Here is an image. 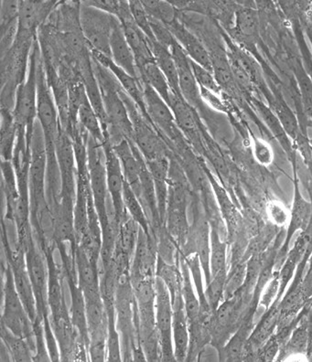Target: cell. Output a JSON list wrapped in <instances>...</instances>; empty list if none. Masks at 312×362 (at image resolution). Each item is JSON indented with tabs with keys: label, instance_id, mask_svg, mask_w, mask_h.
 Here are the masks:
<instances>
[{
	"label": "cell",
	"instance_id": "11",
	"mask_svg": "<svg viewBox=\"0 0 312 362\" xmlns=\"http://www.w3.org/2000/svg\"><path fill=\"white\" fill-rule=\"evenodd\" d=\"M103 148H104L105 168H107L109 197H110L112 205H113L115 220L120 223L127 214L123 198L126 180H125L120 158L115 154L111 143L105 142L103 145Z\"/></svg>",
	"mask_w": 312,
	"mask_h": 362
},
{
	"label": "cell",
	"instance_id": "43",
	"mask_svg": "<svg viewBox=\"0 0 312 362\" xmlns=\"http://www.w3.org/2000/svg\"><path fill=\"white\" fill-rule=\"evenodd\" d=\"M190 66H192L193 74L196 81L199 84L200 88H204L208 90H211L216 95H221V89L218 84L217 81L215 80L214 74L212 71L207 70L204 67L201 66L196 62L190 60Z\"/></svg>",
	"mask_w": 312,
	"mask_h": 362
},
{
	"label": "cell",
	"instance_id": "26",
	"mask_svg": "<svg viewBox=\"0 0 312 362\" xmlns=\"http://www.w3.org/2000/svg\"><path fill=\"white\" fill-rule=\"evenodd\" d=\"M140 80L148 83L151 88L154 89L163 98L167 104H170V99L173 90L167 78L165 77L160 68L155 61L149 62L148 64L139 68Z\"/></svg>",
	"mask_w": 312,
	"mask_h": 362
},
{
	"label": "cell",
	"instance_id": "38",
	"mask_svg": "<svg viewBox=\"0 0 312 362\" xmlns=\"http://www.w3.org/2000/svg\"><path fill=\"white\" fill-rule=\"evenodd\" d=\"M227 279V270L220 272L216 276L212 277L210 283L204 291L205 298L211 310L214 311L219 307L221 298H224V287Z\"/></svg>",
	"mask_w": 312,
	"mask_h": 362
},
{
	"label": "cell",
	"instance_id": "22",
	"mask_svg": "<svg viewBox=\"0 0 312 362\" xmlns=\"http://www.w3.org/2000/svg\"><path fill=\"white\" fill-rule=\"evenodd\" d=\"M170 107L175 117L178 129L190 139H195L198 135L197 121L192 112V107L183 98V96L171 93Z\"/></svg>",
	"mask_w": 312,
	"mask_h": 362
},
{
	"label": "cell",
	"instance_id": "39",
	"mask_svg": "<svg viewBox=\"0 0 312 362\" xmlns=\"http://www.w3.org/2000/svg\"><path fill=\"white\" fill-rule=\"evenodd\" d=\"M273 112L279 118L284 130L286 131L288 136L291 139H297L299 130L298 120L289 106L286 105V103L279 101V100L275 101Z\"/></svg>",
	"mask_w": 312,
	"mask_h": 362
},
{
	"label": "cell",
	"instance_id": "48",
	"mask_svg": "<svg viewBox=\"0 0 312 362\" xmlns=\"http://www.w3.org/2000/svg\"><path fill=\"white\" fill-rule=\"evenodd\" d=\"M82 2L90 7L107 12L115 18L120 15L121 6H122V1H120V0H90V1Z\"/></svg>",
	"mask_w": 312,
	"mask_h": 362
},
{
	"label": "cell",
	"instance_id": "51",
	"mask_svg": "<svg viewBox=\"0 0 312 362\" xmlns=\"http://www.w3.org/2000/svg\"><path fill=\"white\" fill-rule=\"evenodd\" d=\"M264 355L265 361H270L276 357L279 349V341L276 338H270L265 343Z\"/></svg>",
	"mask_w": 312,
	"mask_h": 362
},
{
	"label": "cell",
	"instance_id": "40",
	"mask_svg": "<svg viewBox=\"0 0 312 362\" xmlns=\"http://www.w3.org/2000/svg\"><path fill=\"white\" fill-rule=\"evenodd\" d=\"M258 108L268 129H270L273 135L276 136V139H279V141L282 143L284 148H285L287 151H289L290 148L289 136L288 134L286 133V131L284 130L279 118H277L274 112L271 111L267 106L260 105L258 106Z\"/></svg>",
	"mask_w": 312,
	"mask_h": 362
},
{
	"label": "cell",
	"instance_id": "15",
	"mask_svg": "<svg viewBox=\"0 0 312 362\" xmlns=\"http://www.w3.org/2000/svg\"><path fill=\"white\" fill-rule=\"evenodd\" d=\"M90 53H91V56L95 60L98 61L99 64H101L103 66L107 68L108 70L110 71L111 73L114 74V76L117 78L118 83H120L121 87H122L124 92L133 100V102L135 103L140 112L144 115L146 119L149 121L146 111L141 80L139 79V78L130 76V74L123 70L122 68L117 66L113 60L108 57V56L98 52L92 51V49H90Z\"/></svg>",
	"mask_w": 312,
	"mask_h": 362
},
{
	"label": "cell",
	"instance_id": "42",
	"mask_svg": "<svg viewBox=\"0 0 312 362\" xmlns=\"http://www.w3.org/2000/svg\"><path fill=\"white\" fill-rule=\"evenodd\" d=\"M308 339H310V330H308V323L302 321L292 332L287 346L288 349L287 351L290 354H304L307 351Z\"/></svg>",
	"mask_w": 312,
	"mask_h": 362
},
{
	"label": "cell",
	"instance_id": "37",
	"mask_svg": "<svg viewBox=\"0 0 312 362\" xmlns=\"http://www.w3.org/2000/svg\"><path fill=\"white\" fill-rule=\"evenodd\" d=\"M141 2L149 17L166 26H170L177 21L176 8L171 2L161 0H144Z\"/></svg>",
	"mask_w": 312,
	"mask_h": 362
},
{
	"label": "cell",
	"instance_id": "18",
	"mask_svg": "<svg viewBox=\"0 0 312 362\" xmlns=\"http://www.w3.org/2000/svg\"><path fill=\"white\" fill-rule=\"evenodd\" d=\"M167 27L190 60L213 73L211 54L202 43L178 20Z\"/></svg>",
	"mask_w": 312,
	"mask_h": 362
},
{
	"label": "cell",
	"instance_id": "34",
	"mask_svg": "<svg viewBox=\"0 0 312 362\" xmlns=\"http://www.w3.org/2000/svg\"><path fill=\"white\" fill-rule=\"evenodd\" d=\"M124 204L125 208L130 217L139 224L146 233L149 232V223L148 215H146L145 209L143 207L139 199L137 198L135 192H133L131 187L127 184V181L124 187Z\"/></svg>",
	"mask_w": 312,
	"mask_h": 362
},
{
	"label": "cell",
	"instance_id": "41",
	"mask_svg": "<svg viewBox=\"0 0 312 362\" xmlns=\"http://www.w3.org/2000/svg\"><path fill=\"white\" fill-rule=\"evenodd\" d=\"M129 8L131 15H132L133 20L135 21L137 26L148 37L149 42H157L151 29L149 16L146 13L144 7H143L142 2L132 0V1H129Z\"/></svg>",
	"mask_w": 312,
	"mask_h": 362
},
{
	"label": "cell",
	"instance_id": "16",
	"mask_svg": "<svg viewBox=\"0 0 312 362\" xmlns=\"http://www.w3.org/2000/svg\"><path fill=\"white\" fill-rule=\"evenodd\" d=\"M90 343H108V316L101 294L84 296Z\"/></svg>",
	"mask_w": 312,
	"mask_h": 362
},
{
	"label": "cell",
	"instance_id": "49",
	"mask_svg": "<svg viewBox=\"0 0 312 362\" xmlns=\"http://www.w3.org/2000/svg\"><path fill=\"white\" fill-rule=\"evenodd\" d=\"M254 154L259 163L268 165L272 162L273 152L270 145L260 139L255 140L254 143Z\"/></svg>",
	"mask_w": 312,
	"mask_h": 362
},
{
	"label": "cell",
	"instance_id": "2",
	"mask_svg": "<svg viewBox=\"0 0 312 362\" xmlns=\"http://www.w3.org/2000/svg\"><path fill=\"white\" fill-rule=\"evenodd\" d=\"M115 325L120 333L123 361H133V352L142 348L137 338L136 301L130 270L118 274L115 301Z\"/></svg>",
	"mask_w": 312,
	"mask_h": 362
},
{
	"label": "cell",
	"instance_id": "5",
	"mask_svg": "<svg viewBox=\"0 0 312 362\" xmlns=\"http://www.w3.org/2000/svg\"><path fill=\"white\" fill-rule=\"evenodd\" d=\"M40 54V48L36 40L31 49L26 80L18 87L12 110L15 126L17 129L27 130V140L30 146L37 117V64Z\"/></svg>",
	"mask_w": 312,
	"mask_h": 362
},
{
	"label": "cell",
	"instance_id": "25",
	"mask_svg": "<svg viewBox=\"0 0 312 362\" xmlns=\"http://www.w3.org/2000/svg\"><path fill=\"white\" fill-rule=\"evenodd\" d=\"M151 46L155 62L161 69L165 77L167 78L171 90L176 95L182 96L180 92L179 76H178L175 61H174L170 49L165 48L158 42H151Z\"/></svg>",
	"mask_w": 312,
	"mask_h": 362
},
{
	"label": "cell",
	"instance_id": "3",
	"mask_svg": "<svg viewBox=\"0 0 312 362\" xmlns=\"http://www.w3.org/2000/svg\"><path fill=\"white\" fill-rule=\"evenodd\" d=\"M7 261V260H6ZM2 315L1 326L14 335L27 340L33 356L35 354V335L33 322L25 310L23 301L16 289L13 273L7 262L2 264Z\"/></svg>",
	"mask_w": 312,
	"mask_h": 362
},
{
	"label": "cell",
	"instance_id": "28",
	"mask_svg": "<svg viewBox=\"0 0 312 362\" xmlns=\"http://www.w3.org/2000/svg\"><path fill=\"white\" fill-rule=\"evenodd\" d=\"M179 264H168L158 257L156 267V276L160 277L166 285L171 296V301L182 294L183 274Z\"/></svg>",
	"mask_w": 312,
	"mask_h": 362
},
{
	"label": "cell",
	"instance_id": "12",
	"mask_svg": "<svg viewBox=\"0 0 312 362\" xmlns=\"http://www.w3.org/2000/svg\"><path fill=\"white\" fill-rule=\"evenodd\" d=\"M146 115L152 124L171 139L177 135L175 117L170 105L148 83L142 82Z\"/></svg>",
	"mask_w": 312,
	"mask_h": 362
},
{
	"label": "cell",
	"instance_id": "6",
	"mask_svg": "<svg viewBox=\"0 0 312 362\" xmlns=\"http://www.w3.org/2000/svg\"><path fill=\"white\" fill-rule=\"evenodd\" d=\"M87 165L90 187H91L93 202L98 212L102 229L110 223L108 217V202L111 201L108 189L107 168L104 148L101 144L96 142L88 136L87 140Z\"/></svg>",
	"mask_w": 312,
	"mask_h": 362
},
{
	"label": "cell",
	"instance_id": "35",
	"mask_svg": "<svg viewBox=\"0 0 312 362\" xmlns=\"http://www.w3.org/2000/svg\"><path fill=\"white\" fill-rule=\"evenodd\" d=\"M210 270L211 279L226 269V245L221 241L219 233L214 226L210 233Z\"/></svg>",
	"mask_w": 312,
	"mask_h": 362
},
{
	"label": "cell",
	"instance_id": "33",
	"mask_svg": "<svg viewBox=\"0 0 312 362\" xmlns=\"http://www.w3.org/2000/svg\"><path fill=\"white\" fill-rule=\"evenodd\" d=\"M279 308H271L265 315L250 337V342L249 343H250L252 347H260L271 338L275 327L279 323Z\"/></svg>",
	"mask_w": 312,
	"mask_h": 362
},
{
	"label": "cell",
	"instance_id": "9",
	"mask_svg": "<svg viewBox=\"0 0 312 362\" xmlns=\"http://www.w3.org/2000/svg\"><path fill=\"white\" fill-rule=\"evenodd\" d=\"M156 327L160 339L162 361H176L173 337V305L170 291L160 277L156 276Z\"/></svg>",
	"mask_w": 312,
	"mask_h": 362
},
{
	"label": "cell",
	"instance_id": "10",
	"mask_svg": "<svg viewBox=\"0 0 312 362\" xmlns=\"http://www.w3.org/2000/svg\"><path fill=\"white\" fill-rule=\"evenodd\" d=\"M56 157L62 180L60 204L74 207L77 189L76 153L73 140L62 127L56 142Z\"/></svg>",
	"mask_w": 312,
	"mask_h": 362
},
{
	"label": "cell",
	"instance_id": "13",
	"mask_svg": "<svg viewBox=\"0 0 312 362\" xmlns=\"http://www.w3.org/2000/svg\"><path fill=\"white\" fill-rule=\"evenodd\" d=\"M157 260L158 252H156L151 233H146L140 227L135 252L131 262V281L133 282L146 277L154 279Z\"/></svg>",
	"mask_w": 312,
	"mask_h": 362
},
{
	"label": "cell",
	"instance_id": "4",
	"mask_svg": "<svg viewBox=\"0 0 312 362\" xmlns=\"http://www.w3.org/2000/svg\"><path fill=\"white\" fill-rule=\"evenodd\" d=\"M47 151L42 126L36 121L34 126L29 170L30 223H35L42 211L50 208L46 192Z\"/></svg>",
	"mask_w": 312,
	"mask_h": 362
},
{
	"label": "cell",
	"instance_id": "46",
	"mask_svg": "<svg viewBox=\"0 0 312 362\" xmlns=\"http://www.w3.org/2000/svg\"><path fill=\"white\" fill-rule=\"evenodd\" d=\"M296 74H297L299 89H301L306 110L308 113L312 114V82L311 78L301 67L296 70Z\"/></svg>",
	"mask_w": 312,
	"mask_h": 362
},
{
	"label": "cell",
	"instance_id": "8",
	"mask_svg": "<svg viewBox=\"0 0 312 362\" xmlns=\"http://www.w3.org/2000/svg\"><path fill=\"white\" fill-rule=\"evenodd\" d=\"M25 257H26L28 273H29L36 299L37 318L43 322L46 318L50 317L49 271L45 252L40 247L36 238H34L29 247L25 251Z\"/></svg>",
	"mask_w": 312,
	"mask_h": 362
},
{
	"label": "cell",
	"instance_id": "1",
	"mask_svg": "<svg viewBox=\"0 0 312 362\" xmlns=\"http://www.w3.org/2000/svg\"><path fill=\"white\" fill-rule=\"evenodd\" d=\"M93 73L101 92L103 105L108 122V141L112 146L127 139L132 141L133 124L129 110L121 95L117 78L107 68L92 57Z\"/></svg>",
	"mask_w": 312,
	"mask_h": 362
},
{
	"label": "cell",
	"instance_id": "31",
	"mask_svg": "<svg viewBox=\"0 0 312 362\" xmlns=\"http://www.w3.org/2000/svg\"><path fill=\"white\" fill-rule=\"evenodd\" d=\"M211 59L213 74L221 90H226V92L233 93V90H236V83L229 59L221 53H213L211 54Z\"/></svg>",
	"mask_w": 312,
	"mask_h": 362
},
{
	"label": "cell",
	"instance_id": "47",
	"mask_svg": "<svg viewBox=\"0 0 312 362\" xmlns=\"http://www.w3.org/2000/svg\"><path fill=\"white\" fill-rule=\"evenodd\" d=\"M267 215L276 226H285L290 221V214L282 202H272L267 205Z\"/></svg>",
	"mask_w": 312,
	"mask_h": 362
},
{
	"label": "cell",
	"instance_id": "30",
	"mask_svg": "<svg viewBox=\"0 0 312 362\" xmlns=\"http://www.w3.org/2000/svg\"><path fill=\"white\" fill-rule=\"evenodd\" d=\"M1 342L11 355V361H33V352L27 340L14 335L7 327L1 326Z\"/></svg>",
	"mask_w": 312,
	"mask_h": 362
},
{
	"label": "cell",
	"instance_id": "32",
	"mask_svg": "<svg viewBox=\"0 0 312 362\" xmlns=\"http://www.w3.org/2000/svg\"><path fill=\"white\" fill-rule=\"evenodd\" d=\"M311 204L306 201L299 192L298 187H296L294 204H293L292 211L290 214L288 241L296 230H305L307 228L308 221L311 219Z\"/></svg>",
	"mask_w": 312,
	"mask_h": 362
},
{
	"label": "cell",
	"instance_id": "19",
	"mask_svg": "<svg viewBox=\"0 0 312 362\" xmlns=\"http://www.w3.org/2000/svg\"><path fill=\"white\" fill-rule=\"evenodd\" d=\"M173 337L174 356L176 361H185L188 356L190 345L189 321L182 294L177 296L173 301Z\"/></svg>",
	"mask_w": 312,
	"mask_h": 362
},
{
	"label": "cell",
	"instance_id": "29",
	"mask_svg": "<svg viewBox=\"0 0 312 362\" xmlns=\"http://www.w3.org/2000/svg\"><path fill=\"white\" fill-rule=\"evenodd\" d=\"M16 130L13 112L1 109V157L2 160L12 161L16 143Z\"/></svg>",
	"mask_w": 312,
	"mask_h": 362
},
{
	"label": "cell",
	"instance_id": "17",
	"mask_svg": "<svg viewBox=\"0 0 312 362\" xmlns=\"http://www.w3.org/2000/svg\"><path fill=\"white\" fill-rule=\"evenodd\" d=\"M111 59L115 64L129 73L130 76L139 78L135 56L125 36L122 24L115 18L110 35Z\"/></svg>",
	"mask_w": 312,
	"mask_h": 362
},
{
	"label": "cell",
	"instance_id": "20",
	"mask_svg": "<svg viewBox=\"0 0 312 362\" xmlns=\"http://www.w3.org/2000/svg\"><path fill=\"white\" fill-rule=\"evenodd\" d=\"M69 287L71 295L70 317L74 327H76L81 341L86 346L87 351L89 347V334L87 327L86 299L82 289L77 283V277L64 276Z\"/></svg>",
	"mask_w": 312,
	"mask_h": 362
},
{
	"label": "cell",
	"instance_id": "36",
	"mask_svg": "<svg viewBox=\"0 0 312 362\" xmlns=\"http://www.w3.org/2000/svg\"><path fill=\"white\" fill-rule=\"evenodd\" d=\"M236 28L237 33L245 40L257 38L259 30V21L257 12L250 8H243L236 13Z\"/></svg>",
	"mask_w": 312,
	"mask_h": 362
},
{
	"label": "cell",
	"instance_id": "21",
	"mask_svg": "<svg viewBox=\"0 0 312 362\" xmlns=\"http://www.w3.org/2000/svg\"><path fill=\"white\" fill-rule=\"evenodd\" d=\"M74 260H76L78 286L82 289L83 296L101 294L100 292V264L93 263L78 245Z\"/></svg>",
	"mask_w": 312,
	"mask_h": 362
},
{
	"label": "cell",
	"instance_id": "45",
	"mask_svg": "<svg viewBox=\"0 0 312 362\" xmlns=\"http://www.w3.org/2000/svg\"><path fill=\"white\" fill-rule=\"evenodd\" d=\"M245 277V265H237L236 269L227 277L224 293V296L226 299L232 298L236 293L240 291V288H241L243 284H244Z\"/></svg>",
	"mask_w": 312,
	"mask_h": 362
},
{
	"label": "cell",
	"instance_id": "27",
	"mask_svg": "<svg viewBox=\"0 0 312 362\" xmlns=\"http://www.w3.org/2000/svg\"><path fill=\"white\" fill-rule=\"evenodd\" d=\"M139 228V224L130 217L129 212L120 223L115 250L126 254L131 260L135 252Z\"/></svg>",
	"mask_w": 312,
	"mask_h": 362
},
{
	"label": "cell",
	"instance_id": "24",
	"mask_svg": "<svg viewBox=\"0 0 312 362\" xmlns=\"http://www.w3.org/2000/svg\"><path fill=\"white\" fill-rule=\"evenodd\" d=\"M180 270L183 274V298L184 307L189 323L195 322L201 316V302L195 294L192 282V274L186 263L185 257L180 255Z\"/></svg>",
	"mask_w": 312,
	"mask_h": 362
},
{
	"label": "cell",
	"instance_id": "7",
	"mask_svg": "<svg viewBox=\"0 0 312 362\" xmlns=\"http://www.w3.org/2000/svg\"><path fill=\"white\" fill-rule=\"evenodd\" d=\"M115 17L80 2V25L84 40L92 51L111 58L110 35Z\"/></svg>",
	"mask_w": 312,
	"mask_h": 362
},
{
	"label": "cell",
	"instance_id": "50",
	"mask_svg": "<svg viewBox=\"0 0 312 362\" xmlns=\"http://www.w3.org/2000/svg\"><path fill=\"white\" fill-rule=\"evenodd\" d=\"M200 90H201L202 101L207 103V104L210 105L212 108L215 109V110L220 112L226 111V105L224 104V102H223V100L221 99L219 95H216V93L204 88H200Z\"/></svg>",
	"mask_w": 312,
	"mask_h": 362
},
{
	"label": "cell",
	"instance_id": "44",
	"mask_svg": "<svg viewBox=\"0 0 312 362\" xmlns=\"http://www.w3.org/2000/svg\"><path fill=\"white\" fill-rule=\"evenodd\" d=\"M34 335H35V354L33 356V361H50V354L47 348L45 327L42 321L37 318L33 322Z\"/></svg>",
	"mask_w": 312,
	"mask_h": 362
},
{
	"label": "cell",
	"instance_id": "23",
	"mask_svg": "<svg viewBox=\"0 0 312 362\" xmlns=\"http://www.w3.org/2000/svg\"><path fill=\"white\" fill-rule=\"evenodd\" d=\"M77 122L80 127L88 134L89 136L93 137L96 142L104 145L105 136L102 129L101 122H100L98 114L96 113L95 109L90 103L86 93L81 99L77 112Z\"/></svg>",
	"mask_w": 312,
	"mask_h": 362
},
{
	"label": "cell",
	"instance_id": "14",
	"mask_svg": "<svg viewBox=\"0 0 312 362\" xmlns=\"http://www.w3.org/2000/svg\"><path fill=\"white\" fill-rule=\"evenodd\" d=\"M170 52L177 66L180 95L192 108H197L202 102L201 90L190 66V58L177 40L171 47Z\"/></svg>",
	"mask_w": 312,
	"mask_h": 362
}]
</instances>
